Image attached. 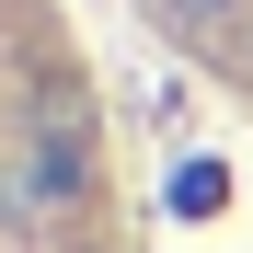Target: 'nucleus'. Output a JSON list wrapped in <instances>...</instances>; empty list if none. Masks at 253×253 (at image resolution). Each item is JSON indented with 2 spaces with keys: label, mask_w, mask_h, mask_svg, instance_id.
I'll list each match as a JSON object with an SVG mask.
<instances>
[{
  "label": "nucleus",
  "mask_w": 253,
  "mask_h": 253,
  "mask_svg": "<svg viewBox=\"0 0 253 253\" xmlns=\"http://www.w3.org/2000/svg\"><path fill=\"white\" fill-rule=\"evenodd\" d=\"M230 69H242V81H253V23H242V46H230Z\"/></svg>",
  "instance_id": "obj_4"
},
{
  "label": "nucleus",
  "mask_w": 253,
  "mask_h": 253,
  "mask_svg": "<svg viewBox=\"0 0 253 253\" xmlns=\"http://www.w3.org/2000/svg\"><path fill=\"white\" fill-rule=\"evenodd\" d=\"M81 173H92V115H81L69 92L35 115V138H23V161H0V219L12 230H35V219H58V207L81 196Z\"/></svg>",
  "instance_id": "obj_1"
},
{
  "label": "nucleus",
  "mask_w": 253,
  "mask_h": 253,
  "mask_svg": "<svg viewBox=\"0 0 253 253\" xmlns=\"http://www.w3.org/2000/svg\"><path fill=\"white\" fill-rule=\"evenodd\" d=\"M161 23L196 35L207 58H230V46H242V23H253V0H161Z\"/></svg>",
  "instance_id": "obj_2"
},
{
  "label": "nucleus",
  "mask_w": 253,
  "mask_h": 253,
  "mask_svg": "<svg viewBox=\"0 0 253 253\" xmlns=\"http://www.w3.org/2000/svg\"><path fill=\"white\" fill-rule=\"evenodd\" d=\"M173 207H184V219H207V207H219V161H184V184H173Z\"/></svg>",
  "instance_id": "obj_3"
}]
</instances>
